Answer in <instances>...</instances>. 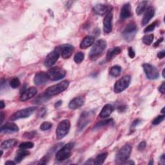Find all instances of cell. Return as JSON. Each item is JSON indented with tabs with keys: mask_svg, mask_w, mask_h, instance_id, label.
Instances as JSON below:
<instances>
[{
	"mask_svg": "<svg viewBox=\"0 0 165 165\" xmlns=\"http://www.w3.org/2000/svg\"><path fill=\"white\" fill-rule=\"evenodd\" d=\"M70 128V122L67 119L63 120L59 123L56 129V137L58 140H62L67 136Z\"/></svg>",
	"mask_w": 165,
	"mask_h": 165,
	"instance_id": "obj_5",
	"label": "cell"
},
{
	"mask_svg": "<svg viewBox=\"0 0 165 165\" xmlns=\"http://www.w3.org/2000/svg\"><path fill=\"white\" fill-rule=\"evenodd\" d=\"M62 56L63 59H68L71 57L74 50V47L70 44H64L59 46L56 49Z\"/></svg>",
	"mask_w": 165,
	"mask_h": 165,
	"instance_id": "obj_12",
	"label": "cell"
},
{
	"mask_svg": "<svg viewBox=\"0 0 165 165\" xmlns=\"http://www.w3.org/2000/svg\"><path fill=\"white\" fill-rule=\"evenodd\" d=\"M49 80V77L47 74V72H40L36 74L34 79V82L35 85L38 86H40L45 84Z\"/></svg>",
	"mask_w": 165,
	"mask_h": 165,
	"instance_id": "obj_15",
	"label": "cell"
},
{
	"mask_svg": "<svg viewBox=\"0 0 165 165\" xmlns=\"http://www.w3.org/2000/svg\"><path fill=\"white\" fill-rule=\"evenodd\" d=\"M38 92V90L35 87H30L28 89L25 90L24 92L21 94L20 96V101H26L28 99L32 98L35 96Z\"/></svg>",
	"mask_w": 165,
	"mask_h": 165,
	"instance_id": "obj_16",
	"label": "cell"
},
{
	"mask_svg": "<svg viewBox=\"0 0 165 165\" xmlns=\"http://www.w3.org/2000/svg\"><path fill=\"white\" fill-rule=\"evenodd\" d=\"M158 21H155V22L152 23L150 25L148 26V27L144 30V32L147 33V32H150L153 31V30L155 29V28L156 27V26L158 25Z\"/></svg>",
	"mask_w": 165,
	"mask_h": 165,
	"instance_id": "obj_37",
	"label": "cell"
},
{
	"mask_svg": "<svg viewBox=\"0 0 165 165\" xmlns=\"http://www.w3.org/2000/svg\"><path fill=\"white\" fill-rule=\"evenodd\" d=\"M34 143L30 141H27V142H23L21 143L19 146L20 148H23V149H30L34 147Z\"/></svg>",
	"mask_w": 165,
	"mask_h": 165,
	"instance_id": "obj_34",
	"label": "cell"
},
{
	"mask_svg": "<svg viewBox=\"0 0 165 165\" xmlns=\"http://www.w3.org/2000/svg\"><path fill=\"white\" fill-rule=\"evenodd\" d=\"M140 123H141V120H140V119H136V120L134 121V122L132 123L131 128H135V127H136V126L138 125Z\"/></svg>",
	"mask_w": 165,
	"mask_h": 165,
	"instance_id": "obj_43",
	"label": "cell"
},
{
	"mask_svg": "<svg viewBox=\"0 0 165 165\" xmlns=\"http://www.w3.org/2000/svg\"><path fill=\"white\" fill-rule=\"evenodd\" d=\"M132 152V146L130 145H125L122 146L117 153L116 156V162L117 164H124L128 160Z\"/></svg>",
	"mask_w": 165,
	"mask_h": 165,
	"instance_id": "obj_4",
	"label": "cell"
},
{
	"mask_svg": "<svg viewBox=\"0 0 165 165\" xmlns=\"http://www.w3.org/2000/svg\"><path fill=\"white\" fill-rule=\"evenodd\" d=\"M0 103H0V104H1V109H3V108H5V103H4V101L3 100H2Z\"/></svg>",
	"mask_w": 165,
	"mask_h": 165,
	"instance_id": "obj_49",
	"label": "cell"
},
{
	"mask_svg": "<svg viewBox=\"0 0 165 165\" xmlns=\"http://www.w3.org/2000/svg\"><path fill=\"white\" fill-rule=\"evenodd\" d=\"M95 39L93 36H87L84 38L80 43V49H86L89 46H92L94 43Z\"/></svg>",
	"mask_w": 165,
	"mask_h": 165,
	"instance_id": "obj_22",
	"label": "cell"
},
{
	"mask_svg": "<svg viewBox=\"0 0 165 165\" xmlns=\"http://www.w3.org/2000/svg\"><path fill=\"white\" fill-rule=\"evenodd\" d=\"M165 56V51L163 50L162 51L159 52L158 54V57L159 59H163L164 58Z\"/></svg>",
	"mask_w": 165,
	"mask_h": 165,
	"instance_id": "obj_42",
	"label": "cell"
},
{
	"mask_svg": "<svg viewBox=\"0 0 165 165\" xmlns=\"http://www.w3.org/2000/svg\"><path fill=\"white\" fill-rule=\"evenodd\" d=\"M164 82H163L162 85L159 86V91L160 92V93H162L163 94H164Z\"/></svg>",
	"mask_w": 165,
	"mask_h": 165,
	"instance_id": "obj_44",
	"label": "cell"
},
{
	"mask_svg": "<svg viewBox=\"0 0 165 165\" xmlns=\"http://www.w3.org/2000/svg\"><path fill=\"white\" fill-rule=\"evenodd\" d=\"M128 56H129V57L130 58H135L136 52H135V51H134L133 50V49H132V47L128 48Z\"/></svg>",
	"mask_w": 165,
	"mask_h": 165,
	"instance_id": "obj_39",
	"label": "cell"
},
{
	"mask_svg": "<svg viewBox=\"0 0 165 165\" xmlns=\"http://www.w3.org/2000/svg\"><path fill=\"white\" fill-rule=\"evenodd\" d=\"M35 135H36V132H27V133H25V134L24 137H27V138H28V139H30V138H32Z\"/></svg>",
	"mask_w": 165,
	"mask_h": 165,
	"instance_id": "obj_40",
	"label": "cell"
},
{
	"mask_svg": "<svg viewBox=\"0 0 165 165\" xmlns=\"http://www.w3.org/2000/svg\"><path fill=\"white\" fill-rule=\"evenodd\" d=\"M113 110H114V108L112 105H111L110 104H107L102 108L100 114H99V116L102 118H106L111 115Z\"/></svg>",
	"mask_w": 165,
	"mask_h": 165,
	"instance_id": "obj_23",
	"label": "cell"
},
{
	"mask_svg": "<svg viewBox=\"0 0 165 165\" xmlns=\"http://www.w3.org/2000/svg\"><path fill=\"white\" fill-rule=\"evenodd\" d=\"M160 161H162L163 162V164H164V163H165V158H164V154H163L162 155V156H161V157H160Z\"/></svg>",
	"mask_w": 165,
	"mask_h": 165,
	"instance_id": "obj_48",
	"label": "cell"
},
{
	"mask_svg": "<svg viewBox=\"0 0 165 165\" xmlns=\"http://www.w3.org/2000/svg\"><path fill=\"white\" fill-rule=\"evenodd\" d=\"M17 142H18V141H17V140H15V139H10V140L4 141L2 143L1 147L3 149L10 148L14 146L17 144Z\"/></svg>",
	"mask_w": 165,
	"mask_h": 165,
	"instance_id": "obj_26",
	"label": "cell"
},
{
	"mask_svg": "<svg viewBox=\"0 0 165 165\" xmlns=\"http://www.w3.org/2000/svg\"><path fill=\"white\" fill-rule=\"evenodd\" d=\"M110 74L113 77H118L121 72V67L118 65L113 66L110 69Z\"/></svg>",
	"mask_w": 165,
	"mask_h": 165,
	"instance_id": "obj_29",
	"label": "cell"
},
{
	"mask_svg": "<svg viewBox=\"0 0 165 165\" xmlns=\"http://www.w3.org/2000/svg\"><path fill=\"white\" fill-rule=\"evenodd\" d=\"M124 164H135V163H134V161H132V160H130V161H126L124 163Z\"/></svg>",
	"mask_w": 165,
	"mask_h": 165,
	"instance_id": "obj_50",
	"label": "cell"
},
{
	"mask_svg": "<svg viewBox=\"0 0 165 165\" xmlns=\"http://www.w3.org/2000/svg\"><path fill=\"white\" fill-rule=\"evenodd\" d=\"M165 116L164 115H161V116H158L157 118H155L153 121H152V124L153 125H158L159 124H160V123L162 122V121H164Z\"/></svg>",
	"mask_w": 165,
	"mask_h": 165,
	"instance_id": "obj_38",
	"label": "cell"
},
{
	"mask_svg": "<svg viewBox=\"0 0 165 165\" xmlns=\"http://www.w3.org/2000/svg\"><path fill=\"white\" fill-rule=\"evenodd\" d=\"M36 108L35 106H31L17 111L11 116L10 119L11 121H14L20 119L27 118L33 114L34 112L36 110Z\"/></svg>",
	"mask_w": 165,
	"mask_h": 165,
	"instance_id": "obj_6",
	"label": "cell"
},
{
	"mask_svg": "<svg viewBox=\"0 0 165 165\" xmlns=\"http://www.w3.org/2000/svg\"><path fill=\"white\" fill-rule=\"evenodd\" d=\"M164 71H165V69H163V70L162 72H163V77L164 78V77H165V76H164Z\"/></svg>",
	"mask_w": 165,
	"mask_h": 165,
	"instance_id": "obj_52",
	"label": "cell"
},
{
	"mask_svg": "<svg viewBox=\"0 0 165 165\" xmlns=\"http://www.w3.org/2000/svg\"><path fill=\"white\" fill-rule=\"evenodd\" d=\"M47 74L49 76V79L52 81H58L63 79L66 75V71L63 68L55 67L49 69L47 72Z\"/></svg>",
	"mask_w": 165,
	"mask_h": 165,
	"instance_id": "obj_7",
	"label": "cell"
},
{
	"mask_svg": "<svg viewBox=\"0 0 165 165\" xmlns=\"http://www.w3.org/2000/svg\"><path fill=\"white\" fill-rule=\"evenodd\" d=\"M146 143L145 141H142L141 142L140 144H139L138 145V149L140 150H142L145 148L146 147Z\"/></svg>",
	"mask_w": 165,
	"mask_h": 165,
	"instance_id": "obj_41",
	"label": "cell"
},
{
	"mask_svg": "<svg viewBox=\"0 0 165 165\" xmlns=\"http://www.w3.org/2000/svg\"><path fill=\"white\" fill-rule=\"evenodd\" d=\"M112 124H114V121H113L112 119H105V120L100 121V122H99L95 126L94 128L95 129H98V128H101L103 127H105V126Z\"/></svg>",
	"mask_w": 165,
	"mask_h": 165,
	"instance_id": "obj_30",
	"label": "cell"
},
{
	"mask_svg": "<svg viewBox=\"0 0 165 165\" xmlns=\"http://www.w3.org/2000/svg\"><path fill=\"white\" fill-rule=\"evenodd\" d=\"M19 128L14 123H6L1 127L0 128V132L2 134H10L12 132H18Z\"/></svg>",
	"mask_w": 165,
	"mask_h": 165,
	"instance_id": "obj_20",
	"label": "cell"
},
{
	"mask_svg": "<svg viewBox=\"0 0 165 165\" xmlns=\"http://www.w3.org/2000/svg\"><path fill=\"white\" fill-rule=\"evenodd\" d=\"M153 164V162H152V161L150 162V163H149V164Z\"/></svg>",
	"mask_w": 165,
	"mask_h": 165,
	"instance_id": "obj_54",
	"label": "cell"
},
{
	"mask_svg": "<svg viewBox=\"0 0 165 165\" xmlns=\"http://www.w3.org/2000/svg\"><path fill=\"white\" fill-rule=\"evenodd\" d=\"M30 154V152L27 150V149H23L20 148L18 152H17L16 155L15 157V162L16 163H20L25 157Z\"/></svg>",
	"mask_w": 165,
	"mask_h": 165,
	"instance_id": "obj_24",
	"label": "cell"
},
{
	"mask_svg": "<svg viewBox=\"0 0 165 165\" xmlns=\"http://www.w3.org/2000/svg\"><path fill=\"white\" fill-rule=\"evenodd\" d=\"M147 3H148V2L146 1H142L139 3V5H137L136 8V14L137 15H141L145 12V8L147 5Z\"/></svg>",
	"mask_w": 165,
	"mask_h": 165,
	"instance_id": "obj_28",
	"label": "cell"
},
{
	"mask_svg": "<svg viewBox=\"0 0 165 165\" xmlns=\"http://www.w3.org/2000/svg\"><path fill=\"white\" fill-rule=\"evenodd\" d=\"M155 14V8L153 7H149L145 10L144 16L142 17L141 24L142 26L146 25L153 18Z\"/></svg>",
	"mask_w": 165,
	"mask_h": 165,
	"instance_id": "obj_18",
	"label": "cell"
},
{
	"mask_svg": "<svg viewBox=\"0 0 165 165\" xmlns=\"http://www.w3.org/2000/svg\"><path fill=\"white\" fill-rule=\"evenodd\" d=\"M121 50L119 47H114L110 49L108 51L106 54V60L107 61H110L113 58H115V56L118 55L121 53Z\"/></svg>",
	"mask_w": 165,
	"mask_h": 165,
	"instance_id": "obj_25",
	"label": "cell"
},
{
	"mask_svg": "<svg viewBox=\"0 0 165 165\" xmlns=\"http://www.w3.org/2000/svg\"><path fill=\"white\" fill-rule=\"evenodd\" d=\"M49 99H50V98L48 97L45 93H43V94L39 95V96L35 99V101H35L36 103H37V104H42V103H44L46 102Z\"/></svg>",
	"mask_w": 165,
	"mask_h": 165,
	"instance_id": "obj_31",
	"label": "cell"
},
{
	"mask_svg": "<svg viewBox=\"0 0 165 165\" xmlns=\"http://www.w3.org/2000/svg\"><path fill=\"white\" fill-rule=\"evenodd\" d=\"M161 113H162V114H164V108H163V110H161Z\"/></svg>",
	"mask_w": 165,
	"mask_h": 165,
	"instance_id": "obj_53",
	"label": "cell"
},
{
	"mask_svg": "<svg viewBox=\"0 0 165 165\" xmlns=\"http://www.w3.org/2000/svg\"><path fill=\"white\" fill-rule=\"evenodd\" d=\"M107 44L105 40H99L95 42L94 46L91 49L89 58L92 61H95L101 57L103 54L104 51L105 50Z\"/></svg>",
	"mask_w": 165,
	"mask_h": 165,
	"instance_id": "obj_1",
	"label": "cell"
},
{
	"mask_svg": "<svg viewBox=\"0 0 165 165\" xmlns=\"http://www.w3.org/2000/svg\"><path fill=\"white\" fill-rule=\"evenodd\" d=\"M112 20L113 14L112 11H110L106 14L103 20V30L106 34L111 32L112 30Z\"/></svg>",
	"mask_w": 165,
	"mask_h": 165,
	"instance_id": "obj_14",
	"label": "cell"
},
{
	"mask_svg": "<svg viewBox=\"0 0 165 165\" xmlns=\"http://www.w3.org/2000/svg\"><path fill=\"white\" fill-rule=\"evenodd\" d=\"M16 162H14V161H10V160H8V161H7L5 163V164L7 165H10V164H12V165H14V164H16Z\"/></svg>",
	"mask_w": 165,
	"mask_h": 165,
	"instance_id": "obj_47",
	"label": "cell"
},
{
	"mask_svg": "<svg viewBox=\"0 0 165 165\" xmlns=\"http://www.w3.org/2000/svg\"><path fill=\"white\" fill-rule=\"evenodd\" d=\"M142 68L148 79L151 80H157L159 77V73L158 70L151 64H148V63L143 64Z\"/></svg>",
	"mask_w": 165,
	"mask_h": 165,
	"instance_id": "obj_10",
	"label": "cell"
},
{
	"mask_svg": "<svg viewBox=\"0 0 165 165\" xmlns=\"http://www.w3.org/2000/svg\"><path fill=\"white\" fill-rule=\"evenodd\" d=\"M132 15V8L130 3H126L121 9L120 18L121 20H126L130 18Z\"/></svg>",
	"mask_w": 165,
	"mask_h": 165,
	"instance_id": "obj_21",
	"label": "cell"
},
{
	"mask_svg": "<svg viewBox=\"0 0 165 165\" xmlns=\"http://www.w3.org/2000/svg\"><path fill=\"white\" fill-rule=\"evenodd\" d=\"M62 105V101H59L58 102H56L55 104V108H58Z\"/></svg>",
	"mask_w": 165,
	"mask_h": 165,
	"instance_id": "obj_46",
	"label": "cell"
},
{
	"mask_svg": "<svg viewBox=\"0 0 165 165\" xmlns=\"http://www.w3.org/2000/svg\"><path fill=\"white\" fill-rule=\"evenodd\" d=\"M131 81V77L128 75L124 76L121 77L118 81L116 82L114 85V90L116 94H119L122 92L125 89L128 88Z\"/></svg>",
	"mask_w": 165,
	"mask_h": 165,
	"instance_id": "obj_8",
	"label": "cell"
},
{
	"mask_svg": "<svg viewBox=\"0 0 165 165\" xmlns=\"http://www.w3.org/2000/svg\"><path fill=\"white\" fill-rule=\"evenodd\" d=\"M85 102V99L84 97L78 96L74 98L72 100L70 101L68 105V107L69 108H70V109H72V110L78 109V108H80L84 105Z\"/></svg>",
	"mask_w": 165,
	"mask_h": 165,
	"instance_id": "obj_17",
	"label": "cell"
},
{
	"mask_svg": "<svg viewBox=\"0 0 165 165\" xmlns=\"http://www.w3.org/2000/svg\"><path fill=\"white\" fill-rule=\"evenodd\" d=\"M84 59H85V55L83 53L81 52H79L76 53V55L74 56V62L77 64L81 63L82 61L84 60Z\"/></svg>",
	"mask_w": 165,
	"mask_h": 165,
	"instance_id": "obj_33",
	"label": "cell"
},
{
	"mask_svg": "<svg viewBox=\"0 0 165 165\" xmlns=\"http://www.w3.org/2000/svg\"><path fill=\"white\" fill-rule=\"evenodd\" d=\"M107 155H108L107 153H103V154H101L98 155L96 157V158L94 159V164H96V165L103 164L107 158Z\"/></svg>",
	"mask_w": 165,
	"mask_h": 165,
	"instance_id": "obj_27",
	"label": "cell"
},
{
	"mask_svg": "<svg viewBox=\"0 0 165 165\" xmlns=\"http://www.w3.org/2000/svg\"><path fill=\"white\" fill-rule=\"evenodd\" d=\"M52 127V124L50 122H44L40 126V129L42 131H46V130H50Z\"/></svg>",
	"mask_w": 165,
	"mask_h": 165,
	"instance_id": "obj_36",
	"label": "cell"
},
{
	"mask_svg": "<svg viewBox=\"0 0 165 165\" xmlns=\"http://www.w3.org/2000/svg\"><path fill=\"white\" fill-rule=\"evenodd\" d=\"M154 36L153 34H150V35H146L145 36L142 38V41L144 44L146 45H150L152 44V43L153 42Z\"/></svg>",
	"mask_w": 165,
	"mask_h": 165,
	"instance_id": "obj_32",
	"label": "cell"
},
{
	"mask_svg": "<svg viewBox=\"0 0 165 165\" xmlns=\"http://www.w3.org/2000/svg\"><path fill=\"white\" fill-rule=\"evenodd\" d=\"M68 85L69 81L67 80H64L62 82H59L58 84L50 86L45 90L44 93L48 97L50 98L51 97L54 96V95L63 92L68 87Z\"/></svg>",
	"mask_w": 165,
	"mask_h": 165,
	"instance_id": "obj_2",
	"label": "cell"
},
{
	"mask_svg": "<svg viewBox=\"0 0 165 165\" xmlns=\"http://www.w3.org/2000/svg\"><path fill=\"white\" fill-rule=\"evenodd\" d=\"M74 146V143L68 142L62 148H61L56 155L57 160L62 162L70 158Z\"/></svg>",
	"mask_w": 165,
	"mask_h": 165,
	"instance_id": "obj_3",
	"label": "cell"
},
{
	"mask_svg": "<svg viewBox=\"0 0 165 165\" xmlns=\"http://www.w3.org/2000/svg\"><path fill=\"white\" fill-rule=\"evenodd\" d=\"M92 10L96 14L103 16L111 11V8L105 4H98L93 7Z\"/></svg>",
	"mask_w": 165,
	"mask_h": 165,
	"instance_id": "obj_19",
	"label": "cell"
},
{
	"mask_svg": "<svg viewBox=\"0 0 165 165\" xmlns=\"http://www.w3.org/2000/svg\"><path fill=\"white\" fill-rule=\"evenodd\" d=\"M92 116H94V114L91 112H84L82 113L77 122V128L79 131H81L89 124Z\"/></svg>",
	"mask_w": 165,
	"mask_h": 165,
	"instance_id": "obj_11",
	"label": "cell"
},
{
	"mask_svg": "<svg viewBox=\"0 0 165 165\" xmlns=\"http://www.w3.org/2000/svg\"><path fill=\"white\" fill-rule=\"evenodd\" d=\"M10 85L12 88H17L20 85V81L18 77H14L10 82Z\"/></svg>",
	"mask_w": 165,
	"mask_h": 165,
	"instance_id": "obj_35",
	"label": "cell"
},
{
	"mask_svg": "<svg viewBox=\"0 0 165 165\" xmlns=\"http://www.w3.org/2000/svg\"><path fill=\"white\" fill-rule=\"evenodd\" d=\"M3 112H1V124H2L3 121V119H4V116H3Z\"/></svg>",
	"mask_w": 165,
	"mask_h": 165,
	"instance_id": "obj_51",
	"label": "cell"
},
{
	"mask_svg": "<svg viewBox=\"0 0 165 165\" xmlns=\"http://www.w3.org/2000/svg\"><path fill=\"white\" fill-rule=\"evenodd\" d=\"M137 26L135 23L131 22L127 25L122 34L125 40H127V41H131L135 38Z\"/></svg>",
	"mask_w": 165,
	"mask_h": 165,
	"instance_id": "obj_9",
	"label": "cell"
},
{
	"mask_svg": "<svg viewBox=\"0 0 165 165\" xmlns=\"http://www.w3.org/2000/svg\"><path fill=\"white\" fill-rule=\"evenodd\" d=\"M60 54L57 50H54L48 54L45 59V65L46 67H51L57 62L59 58Z\"/></svg>",
	"mask_w": 165,
	"mask_h": 165,
	"instance_id": "obj_13",
	"label": "cell"
},
{
	"mask_svg": "<svg viewBox=\"0 0 165 165\" xmlns=\"http://www.w3.org/2000/svg\"><path fill=\"white\" fill-rule=\"evenodd\" d=\"M163 41V38H161L159 39V40L155 43V44L154 45V47H157Z\"/></svg>",
	"mask_w": 165,
	"mask_h": 165,
	"instance_id": "obj_45",
	"label": "cell"
}]
</instances>
